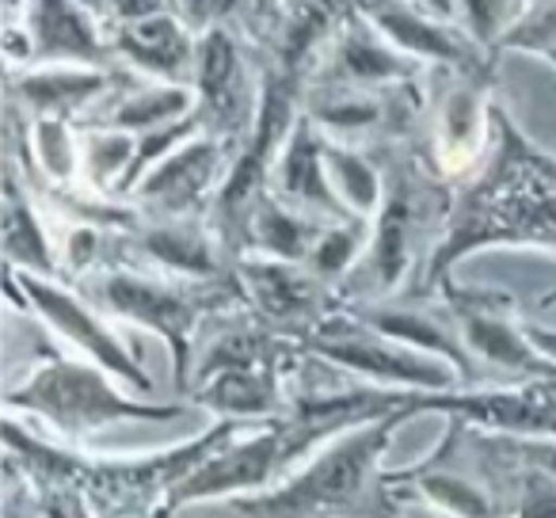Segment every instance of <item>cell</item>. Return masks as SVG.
Listing matches in <instances>:
<instances>
[{"label":"cell","instance_id":"cell-16","mask_svg":"<svg viewBox=\"0 0 556 518\" xmlns=\"http://www.w3.org/2000/svg\"><path fill=\"white\" fill-rule=\"evenodd\" d=\"M237 146L214 138V134H194L187 146L168 153L161 164L141 176V184L130 191V202L141 214L153 217H184L206 214L217 187L229 176V164Z\"/></svg>","mask_w":556,"mask_h":518},{"label":"cell","instance_id":"cell-3","mask_svg":"<svg viewBox=\"0 0 556 518\" xmlns=\"http://www.w3.org/2000/svg\"><path fill=\"white\" fill-rule=\"evenodd\" d=\"M412 412H389L328 439L267 492L222 500L229 518H401V500L381 457Z\"/></svg>","mask_w":556,"mask_h":518},{"label":"cell","instance_id":"cell-2","mask_svg":"<svg viewBox=\"0 0 556 518\" xmlns=\"http://www.w3.org/2000/svg\"><path fill=\"white\" fill-rule=\"evenodd\" d=\"M248 427L255 424L214 419L202 434L156 450V454L96 457L70 442L62 446L47 442L20 419V412H9L4 416V462L16 465L31 484L73 492L92 518H149L210 454H217Z\"/></svg>","mask_w":556,"mask_h":518},{"label":"cell","instance_id":"cell-12","mask_svg":"<svg viewBox=\"0 0 556 518\" xmlns=\"http://www.w3.org/2000/svg\"><path fill=\"white\" fill-rule=\"evenodd\" d=\"M194 111L214 138L240 146L252 130L263 100V65L240 27H214L199 35L194 62Z\"/></svg>","mask_w":556,"mask_h":518},{"label":"cell","instance_id":"cell-6","mask_svg":"<svg viewBox=\"0 0 556 518\" xmlns=\"http://www.w3.org/2000/svg\"><path fill=\"white\" fill-rule=\"evenodd\" d=\"M115 374L92 358H70L42 348L35 370L4 393V408L27 419H42L70 446H85L96 431L115 424H172L194 408L191 401H141V393H123Z\"/></svg>","mask_w":556,"mask_h":518},{"label":"cell","instance_id":"cell-22","mask_svg":"<svg viewBox=\"0 0 556 518\" xmlns=\"http://www.w3.org/2000/svg\"><path fill=\"white\" fill-rule=\"evenodd\" d=\"M0 244H4V267L16 271L62 279L58 240L39 214V194L24 179V172L9 161L4 168V210H0Z\"/></svg>","mask_w":556,"mask_h":518},{"label":"cell","instance_id":"cell-8","mask_svg":"<svg viewBox=\"0 0 556 518\" xmlns=\"http://www.w3.org/2000/svg\"><path fill=\"white\" fill-rule=\"evenodd\" d=\"M4 282H9L12 305H20L24 313H35L42 325L54 336H62L80 358H92L96 366H103L108 374H115L126 389L134 393H153V378L141 366L138 351L123 340L100 305L85 294L80 287L65 279H47V275L16 271V267H4Z\"/></svg>","mask_w":556,"mask_h":518},{"label":"cell","instance_id":"cell-24","mask_svg":"<svg viewBox=\"0 0 556 518\" xmlns=\"http://www.w3.org/2000/svg\"><path fill=\"white\" fill-rule=\"evenodd\" d=\"M325 217L305 214V210L282 202L275 191L260 199L248 222V252L244 255H270V260H290V264H305L313 244L325 232Z\"/></svg>","mask_w":556,"mask_h":518},{"label":"cell","instance_id":"cell-11","mask_svg":"<svg viewBox=\"0 0 556 518\" xmlns=\"http://www.w3.org/2000/svg\"><path fill=\"white\" fill-rule=\"evenodd\" d=\"M454 313L462 340L477 366L495 374L503 381H526V378H553L556 366L538 351L530 340V317H526L518 294L500 287H465L457 279H446L439 287Z\"/></svg>","mask_w":556,"mask_h":518},{"label":"cell","instance_id":"cell-17","mask_svg":"<svg viewBox=\"0 0 556 518\" xmlns=\"http://www.w3.org/2000/svg\"><path fill=\"white\" fill-rule=\"evenodd\" d=\"M419 77H427L424 65H416L408 54H401L355 4L332 31L309 80H336V85L358 88H396Z\"/></svg>","mask_w":556,"mask_h":518},{"label":"cell","instance_id":"cell-7","mask_svg":"<svg viewBox=\"0 0 556 518\" xmlns=\"http://www.w3.org/2000/svg\"><path fill=\"white\" fill-rule=\"evenodd\" d=\"M302 348L309 355L332 363L336 370L351 374V378L366 381V386L381 389H416V393H450V389H465V378L457 374V366H450L446 358L427 355V351L412 348L404 340H393L381 328L366 325L363 317L351 313V305L343 302V309H336L320 328H313L302 340Z\"/></svg>","mask_w":556,"mask_h":518},{"label":"cell","instance_id":"cell-5","mask_svg":"<svg viewBox=\"0 0 556 518\" xmlns=\"http://www.w3.org/2000/svg\"><path fill=\"white\" fill-rule=\"evenodd\" d=\"M88 298L100 305L108 317L123 325L146 328L168 348L172 358V386L187 401L191 393V370H194V343L199 332L214 313L237 309L244 305L237 271L225 279H176V275L149 271L134 264H111L103 271L88 275L80 282Z\"/></svg>","mask_w":556,"mask_h":518},{"label":"cell","instance_id":"cell-30","mask_svg":"<svg viewBox=\"0 0 556 518\" xmlns=\"http://www.w3.org/2000/svg\"><path fill=\"white\" fill-rule=\"evenodd\" d=\"M252 4L255 0H176V12L202 35L214 27H240Z\"/></svg>","mask_w":556,"mask_h":518},{"label":"cell","instance_id":"cell-9","mask_svg":"<svg viewBox=\"0 0 556 518\" xmlns=\"http://www.w3.org/2000/svg\"><path fill=\"white\" fill-rule=\"evenodd\" d=\"M495 77L457 70L427 73V115L419 130L431 168L450 187H462L480 172L495 141V108L492 100Z\"/></svg>","mask_w":556,"mask_h":518},{"label":"cell","instance_id":"cell-19","mask_svg":"<svg viewBox=\"0 0 556 518\" xmlns=\"http://www.w3.org/2000/svg\"><path fill=\"white\" fill-rule=\"evenodd\" d=\"M111 47H115L118 70L134 77L168 80V85H191L194 62H199V31L179 12L115 24Z\"/></svg>","mask_w":556,"mask_h":518},{"label":"cell","instance_id":"cell-13","mask_svg":"<svg viewBox=\"0 0 556 518\" xmlns=\"http://www.w3.org/2000/svg\"><path fill=\"white\" fill-rule=\"evenodd\" d=\"M237 279L244 290V305L275 332L305 340L336 309H343L340 287L313 275L305 264L270 260V255H240Z\"/></svg>","mask_w":556,"mask_h":518},{"label":"cell","instance_id":"cell-10","mask_svg":"<svg viewBox=\"0 0 556 518\" xmlns=\"http://www.w3.org/2000/svg\"><path fill=\"white\" fill-rule=\"evenodd\" d=\"M4 58L9 70H31V65L118 70L111 24L100 0H9Z\"/></svg>","mask_w":556,"mask_h":518},{"label":"cell","instance_id":"cell-33","mask_svg":"<svg viewBox=\"0 0 556 518\" xmlns=\"http://www.w3.org/2000/svg\"><path fill=\"white\" fill-rule=\"evenodd\" d=\"M416 4H424V9H431V12H439V16L457 20V0H416Z\"/></svg>","mask_w":556,"mask_h":518},{"label":"cell","instance_id":"cell-31","mask_svg":"<svg viewBox=\"0 0 556 518\" xmlns=\"http://www.w3.org/2000/svg\"><path fill=\"white\" fill-rule=\"evenodd\" d=\"M108 24H134V20L161 16V12H176V0H100Z\"/></svg>","mask_w":556,"mask_h":518},{"label":"cell","instance_id":"cell-20","mask_svg":"<svg viewBox=\"0 0 556 518\" xmlns=\"http://www.w3.org/2000/svg\"><path fill=\"white\" fill-rule=\"evenodd\" d=\"M325 146H328L325 130L302 111V118L294 123L290 138L278 149L275 172H270V191L282 202H290V206L305 210V214L325 217V222L355 217V214H348V206H343L340 194H336L332 179H328Z\"/></svg>","mask_w":556,"mask_h":518},{"label":"cell","instance_id":"cell-29","mask_svg":"<svg viewBox=\"0 0 556 518\" xmlns=\"http://www.w3.org/2000/svg\"><path fill=\"white\" fill-rule=\"evenodd\" d=\"M530 4L533 0H457V24H462L480 47L500 58L503 35L526 16Z\"/></svg>","mask_w":556,"mask_h":518},{"label":"cell","instance_id":"cell-4","mask_svg":"<svg viewBox=\"0 0 556 518\" xmlns=\"http://www.w3.org/2000/svg\"><path fill=\"white\" fill-rule=\"evenodd\" d=\"M378 153L386 161V202L374 214L363 260L340 287L343 302L416 294L454 206V187L431 168L416 138L389 141Z\"/></svg>","mask_w":556,"mask_h":518},{"label":"cell","instance_id":"cell-21","mask_svg":"<svg viewBox=\"0 0 556 518\" xmlns=\"http://www.w3.org/2000/svg\"><path fill=\"white\" fill-rule=\"evenodd\" d=\"M187 401L217 419L267 424L290 408V370L287 366H229L206 374L191 386Z\"/></svg>","mask_w":556,"mask_h":518},{"label":"cell","instance_id":"cell-34","mask_svg":"<svg viewBox=\"0 0 556 518\" xmlns=\"http://www.w3.org/2000/svg\"><path fill=\"white\" fill-rule=\"evenodd\" d=\"M176 515H179V507H176V503H161V507H156L149 518H176Z\"/></svg>","mask_w":556,"mask_h":518},{"label":"cell","instance_id":"cell-23","mask_svg":"<svg viewBox=\"0 0 556 518\" xmlns=\"http://www.w3.org/2000/svg\"><path fill=\"white\" fill-rule=\"evenodd\" d=\"M194 111V88L191 85H168V80L134 77L123 70L111 96L85 118L88 126H111V130L146 134L153 126L176 123V118Z\"/></svg>","mask_w":556,"mask_h":518},{"label":"cell","instance_id":"cell-32","mask_svg":"<svg viewBox=\"0 0 556 518\" xmlns=\"http://www.w3.org/2000/svg\"><path fill=\"white\" fill-rule=\"evenodd\" d=\"M530 340L538 343L541 355H545L548 363L556 366V328H548V325H541V320L530 317Z\"/></svg>","mask_w":556,"mask_h":518},{"label":"cell","instance_id":"cell-15","mask_svg":"<svg viewBox=\"0 0 556 518\" xmlns=\"http://www.w3.org/2000/svg\"><path fill=\"white\" fill-rule=\"evenodd\" d=\"M118 264L149 267V271L176 275V279H225L237 271V260L222 237L214 232L206 214H184V217H153L141 214L134 229L123 232Z\"/></svg>","mask_w":556,"mask_h":518},{"label":"cell","instance_id":"cell-14","mask_svg":"<svg viewBox=\"0 0 556 518\" xmlns=\"http://www.w3.org/2000/svg\"><path fill=\"white\" fill-rule=\"evenodd\" d=\"M358 12L424 70H457L495 77L500 58L484 50L457 20L439 16L416 0H355Z\"/></svg>","mask_w":556,"mask_h":518},{"label":"cell","instance_id":"cell-1","mask_svg":"<svg viewBox=\"0 0 556 518\" xmlns=\"http://www.w3.org/2000/svg\"><path fill=\"white\" fill-rule=\"evenodd\" d=\"M484 248H530L556 255V156L545 153L510 111L495 108V141L472 179L454 187L450 222L416 294H439L457 264Z\"/></svg>","mask_w":556,"mask_h":518},{"label":"cell","instance_id":"cell-25","mask_svg":"<svg viewBox=\"0 0 556 518\" xmlns=\"http://www.w3.org/2000/svg\"><path fill=\"white\" fill-rule=\"evenodd\" d=\"M325 156H328V179H332L348 214L370 217L374 222V214L386 202V161H381V153L370 146H348V141L328 138Z\"/></svg>","mask_w":556,"mask_h":518},{"label":"cell","instance_id":"cell-26","mask_svg":"<svg viewBox=\"0 0 556 518\" xmlns=\"http://www.w3.org/2000/svg\"><path fill=\"white\" fill-rule=\"evenodd\" d=\"M134 149H138V134L80 123V187L118 199L134 164Z\"/></svg>","mask_w":556,"mask_h":518},{"label":"cell","instance_id":"cell-28","mask_svg":"<svg viewBox=\"0 0 556 518\" xmlns=\"http://www.w3.org/2000/svg\"><path fill=\"white\" fill-rule=\"evenodd\" d=\"M503 54H526L545 62L556 73V0H533L526 16L503 35L500 58Z\"/></svg>","mask_w":556,"mask_h":518},{"label":"cell","instance_id":"cell-18","mask_svg":"<svg viewBox=\"0 0 556 518\" xmlns=\"http://www.w3.org/2000/svg\"><path fill=\"white\" fill-rule=\"evenodd\" d=\"M123 70L100 65H31L9 70V108L27 118H70L85 123L111 96Z\"/></svg>","mask_w":556,"mask_h":518},{"label":"cell","instance_id":"cell-27","mask_svg":"<svg viewBox=\"0 0 556 518\" xmlns=\"http://www.w3.org/2000/svg\"><path fill=\"white\" fill-rule=\"evenodd\" d=\"M370 232H374L370 217H340V222H328L320 240L313 244L305 267H309L313 275H320L325 282H332V287H343L348 275L358 267V260H363L366 244H370Z\"/></svg>","mask_w":556,"mask_h":518}]
</instances>
